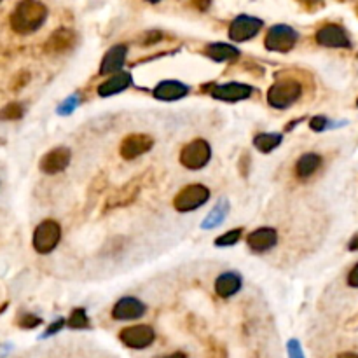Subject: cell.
<instances>
[{
  "label": "cell",
  "instance_id": "3",
  "mask_svg": "<svg viewBox=\"0 0 358 358\" xmlns=\"http://www.w3.org/2000/svg\"><path fill=\"white\" fill-rule=\"evenodd\" d=\"M178 161L187 170H203L211 161V145L204 138H194L182 147Z\"/></svg>",
  "mask_w": 358,
  "mask_h": 358
},
{
  "label": "cell",
  "instance_id": "28",
  "mask_svg": "<svg viewBox=\"0 0 358 358\" xmlns=\"http://www.w3.org/2000/svg\"><path fill=\"white\" fill-rule=\"evenodd\" d=\"M23 117V107L19 103H9L0 110V119L2 121H18Z\"/></svg>",
  "mask_w": 358,
  "mask_h": 358
},
{
  "label": "cell",
  "instance_id": "32",
  "mask_svg": "<svg viewBox=\"0 0 358 358\" xmlns=\"http://www.w3.org/2000/svg\"><path fill=\"white\" fill-rule=\"evenodd\" d=\"M65 325H67V322H65V318H58L56 322H53V324H51L50 327H48V330L44 332V336H42V337H51V336H54V334H58V332H60L61 328L65 327Z\"/></svg>",
  "mask_w": 358,
  "mask_h": 358
},
{
  "label": "cell",
  "instance_id": "13",
  "mask_svg": "<svg viewBox=\"0 0 358 358\" xmlns=\"http://www.w3.org/2000/svg\"><path fill=\"white\" fill-rule=\"evenodd\" d=\"M72 161V152L68 147H54L50 152L42 156L39 168L45 175H56L67 170V166Z\"/></svg>",
  "mask_w": 358,
  "mask_h": 358
},
{
  "label": "cell",
  "instance_id": "11",
  "mask_svg": "<svg viewBox=\"0 0 358 358\" xmlns=\"http://www.w3.org/2000/svg\"><path fill=\"white\" fill-rule=\"evenodd\" d=\"M154 147V138L151 135H145V133H131V135L126 136L121 142V158L126 161H133V159L140 158V156L147 154L151 149Z\"/></svg>",
  "mask_w": 358,
  "mask_h": 358
},
{
  "label": "cell",
  "instance_id": "5",
  "mask_svg": "<svg viewBox=\"0 0 358 358\" xmlns=\"http://www.w3.org/2000/svg\"><path fill=\"white\" fill-rule=\"evenodd\" d=\"M210 189L207 185L189 184L178 191V194L173 200V207L180 213H189V211H194L203 207V204H207L208 200H210Z\"/></svg>",
  "mask_w": 358,
  "mask_h": 358
},
{
  "label": "cell",
  "instance_id": "29",
  "mask_svg": "<svg viewBox=\"0 0 358 358\" xmlns=\"http://www.w3.org/2000/svg\"><path fill=\"white\" fill-rule=\"evenodd\" d=\"M79 103H81L79 94H70L68 98H65L63 102H61L60 105H58L56 112L60 114V116H70V114L74 112V110H76L77 107H79Z\"/></svg>",
  "mask_w": 358,
  "mask_h": 358
},
{
  "label": "cell",
  "instance_id": "20",
  "mask_svg": "<svg viewBox=\"0 0 358 358\" xmlns=\"http://www.w3.org/2000/svg\"><path fill=\"white\" fill-rule=\"evenodd\" d=\"M138 193H140V178H133L129 184H126L125 187L116 191V193L107 200L105 208L107 210H112V208L128 207V204H131L133 201L136 200Z\"/></svg>",
  "mask_w": 358,
  "mask_h": 358
},
{
  "label": "cell",
  "instance_id": "4",
  "mask_svg": "<svg viewBox=\"0 0 358 358\" xmlns=\"http://www.w3.org/2000/svg\"><path fill=\"white\" fill-rule=\"evenodd\" d=\"M203 90L210 94L211 98L226 103L243 102V100H249L253 94V87L250 86V84L236 83V81H231V83H222V84L215 83V84H210V86H204Z\"/></svg>",
  "mask_w": 358,
  "mask_h": 358
},
{
  "label": "cell",
  "instance_id": "40",
  "mask_svg": "<svg viewBox=\"0 0 358 358\" xmlns=\"http://www.w3.org/2000/svg\"><path fill=\"white\" fill-rule=\"evenodd\" d=\"M0 2H2V0H0Z\"/></svg>",
  "mask_w": 358,
  "mask_h": 358
},
{
  "label": "cell",
  "instance_id": "34",
  "mask_svg": "<svg viewBox=\"0 0 358 358\" xmlns=\"http://www.w3.org/2000/svg\"><path fill=\"white\" fill-rule=\"evenodd\" d=\"M348 250H350V252H358V233L351 236L350 243H348Z\"/></svg>",
  "mask_w": 358,
  "mask_h": 358
},
{
  "label": "cell",
  "instance_id": "33",
  "mask_svg": "<svg viewBox=\"0 0 358 358\" xmlns=\"http://www.w3.org/2000/svg\"><path fill=\"white\" fill-rule=\"evenodd\" d=\"M348 285L353 286V288H358V262L351 268V271L348 273V278H346Z\"/></svg>",
  "mask_w": 358,
  "mask_h": 358
},
{
  "label": "cell",
  "instance_id": "26",
  "mask_svg": "<svg viewBox=\"0 0 358 358\" xmlns=\"http://www.w3.org/2000/svg\"><path fill=\"white\" fill-rule=\"evenodd\" d=\"M67 327L68 328H74V330H83V328H90L91 327V322L90 317H87L86 309L84 308H76L74 311L70 313L67 320Z\"/></svg>",
  "mask_w": 358,
  "mask_h": 358
},
{
  "label": "cell",
  "instance_id": "12",
  "mask_svg": "<svg viewBox=\"0 0 358 358\" xmlns=\"http://www.w3.org/2000/svg\"><path fill=\"white\" fill-rule=\"evenodd\" d=\"M145 313H147V306L131 295L119 299L112 308V318L117 322L140 320Z\"/></svg>",
  "mask_w": 358,
  "mask_h": 358
},
{
  "label": "cell",
  "instance_id": "16",
  "mask_svg": "<svg viewBox=\"0 0 358 358\" xmlns=\"http://www.w3.org/2000/svg\"><path fill=\"white\" fill-rule=\"evenodd\" d=\"M126 58H128V45L125 44H116L112 45L109 51L103 56L102 63H100V76H114V74H119L123 72L126 63Z\"/></svg>",
  "mask_w": 358,
  "mask_h": 358
},
{
  "label": "cell",
  "instance_id": "1",
  "mask_svg": "<svg viewBox=\"0 0 358 358\" xmlns=\"http://www.w3.org/2000/svg\"><path fill=\"white\" fill-rule=\"evenodd\" d=\"M48 18V9L39 0H21L11 14V27L16 34L28 35L37 32Z\"/></svg>",
  "mask_w": 358,
  "mask_h": 358
},
{
  "label": "cell",
  "instance_id": "21",
  "mask_svg": "<svg viewBox=\"0 0 358 358\" xmlns=\"http://www.w3.org/2000/svg\"><path fill=\"white\" fill-rule=\"evenodd\" d=\"M322 162H324V159H322L320 154H317V152H306L295 162V177L299 180H308V178H311L320 170Z\"/></svg>",
  "mask_w": 358,
  "mask_h": 358
},
{
  "label": "cell",
  "instance_id": "9",
  "mask_svg": "<svg viewBox=\"0 0 358 358\" xmlns=\"http://www.w3.org/2000/svg\"><path fill=\"white\" fill-rule=\"evenodd\" d=\"M262 27H264L262 19L255 18V16L240 14L229 25V39L233 42H246L255 37Z\"/></svg>",
  "mask_w": 358,
  "mask_h": 358
},
{
  "label": "cell",
  "instance_id": "17",
  "mask_svg": "<svg viewBox=\"0 0 358 358\" xmlns=\"http://www.w3.org/2000/svg\"><path fill=\"white\" fill-rule=\"evenodd\" d=\"M131 84H133V77L129 72H119V74H114V76H109L102 84H100L98 96H102V98H110V96H116V94L128 90Z\"/></svg>",
  "mask_w": 358,
  "mask_h": 358
},
{
  "label": "cell",
  "instance_id": "35",
  "mask_svg": "<svg viewBox=\"0 0 358 358\" xmlns=\"http://www.w3.org/2000/svg\"><path fill=\"white\" fill-rule=\"evenodd\" d=\"M159 358H187V355H185L184 351H175V353L162 355V357H159Z\"/></svg>",
  "mask_w": 358,
  "mask_h": 358
},
{
  "label": "cell",
  "instance_id": "27",
  "mask_svg": "<svg viewBox=\"0 0 358 358\" xmlns=\"http://www.w3.org/2000/svg\"><path fill=\"white\" fill-rule=\"evenodd\" d=\"M243 236V227H236V229H231L227 233L220 234L219 238H215V245L217 246H234Z\"/></svg>",
  "mask_w": 358,
  "mask_h": 358
},
{
  "label": "cell",
  "instance_id": "36",
  "mask_svg": "<svg viewBox=\"0 0 358 358\" xmlns=\"http://www.w3.org/2000/svg\"><path fill=\"white\" fill-rule=\"evenodd\" d=\"M337 358H358V353H353V351H344V353L337 355Z\"/></svg>",
  "mask_w": 358,
  "mask_h": 358
},
{
  "label": "cell",
  "instance_id": "14",
  "mask_svg": "<svg viewBox=\"0 0 358 358\" xmlns=\"http://www.w3.org/2000/svg\"><path fill=\"white\" fill-rule=\"evenodd\" d=\"M246 245L253 253H266L278 245V233L275 227H259L246 236Z\"/></svg>",
  "mask_w": 358,
  "mask_h": 358
},
{
  "label": "cell",
  "instance_id": "10",
  "mask_svg": "<svg viewBox=\"0 0 358 358\" xmlns=\"http://www.w3.org/2000/svg\"><path fill=\"white\" fill-rule=\"evenodd\" d=\"M317 42L324 48H330V50H350L351 48V39L348 32L336 23L324 25L317 32Z\"/></svg>",
  "mask_w": 358,
  "mask_h": 358
},
{
  "label": "cell",
  "instance_id": "31",
  "mask_svg": "<svg viewBox=\"0 0 358 358\" xmlns=\"http://www.w3.org/2000/svg\"><path fill=\"white\" fill-rule=\"evenodd\" d=\"M286 353H288V358H304L302 346L297 339H291L286 343Z\"/></svg>",
  "mask_w": 358,
  "mask_h": 358
},
{
  "label": "cell",
  "instance_id": "6",
  "mask_svg": "<svg viewBox=\"0 0 358 358\" xmlns=\"http://www.w3.org/2000/svg\"><path fill=\"white\" fill-rule=\"evenodd\" d=\"M61 240V227L56 220H42L34 231V238H32V245H34L35 252L42 253H51L58 246Z\"/></svg>",
  "mask_w": 358,
  "mask_h": 358
},
{
  "label": "cell",
  "instance_id": "15",
  "mask_svg": "<svg viewBox=\"0 0 358 358\" xmlns=\"http://www.w3.org/2000/svg\"><path fill=\"white\" fill-rule=\"evenodd\" d=\"M191 93V86L177 79L161 81L158 86L152 90V96L161 102H177V100L185 98Z\"/></svg>",
  "mask_w": 358,
  "mask_h": 358
},
{
  "label": "cell",
  "instance_id": "23",
  "mask_svg": "<svg viewBox=\"0 0 358 358\" xmlns=\"http://www.w3.org/2000/svg\"><path fill=\"white\" fill-rule=\"evenodd\" d=\"M240 50L236 45L227 44V42H213V44L207 45V56L211 58L217 63H227V61H234L240 58Z\"/></svg>",
  "mask_w": 358,
  "mask_h": 358
},
{
  "label": "cell",
  "instance_id": "2",
  "mask_svg": "<svg viewBox=\"0 0 358 358\" xmlns=\"http://www.w3.org/2000/svg\"><path fill=\"white\" fill-rule=\"evenodd\" d=\"M302 84L297 79L276 81L268 90L269 107L276 110H286L294 107L302 96Z\"/></svg>",
  "mask_w": 358,
  "mask_h": 358
},
{
  "label": "cell",
  "instance_id": "22",
  "mask_svg": "<svg viewBox=\"0 0 358 358\" xmlns=\"http://www.w3.org/2000/svg\"><path fill=\"white\" fill-rule=\"evenodd\" d=\"M229 211H231L229 200H227V198H220V200L213 204V208L208 211L207 217L203 219V222H201V229L211 231V229H217L219 226H222L224 220H226L227 215H229Z\"/></svg>",
  "mask_w": 358,
  "mask_h": 358
},
{
  "label": "cell",
  "instance_id": "30",
  "mask_svg": "<svg viewBox=\"0 0 358 358\" xmlns=\"http://www.w3.org/2000/svg\"><path fill=\"white\" fill-rule=\"evenodd\" d=\"M18 324L21 328H35L42 324V318L35 317V315H32V313H27L19 318Z\"/></svg>",
  "mask_w": 358,
  "mask_h": 358
},
{
  "label": "cell",
  "instance_id": "24",
  "mask_svg": "<svg viewBox=\"0 0 358 358\" xmlns=\"http://www.w3.org/2000/svg\"><path fill=\"white\" fill-rule=\"evenodd\" d=\"M283 142L282 133H259L253 138V147L262 154H271L275 149H278Z\"/></svg>",
  "mask_w": 358,
  "mask_h": 358
},
{
  "label": "cell",
  "instance_id": "25",
  "mask_svg": "<svg viewBox=\"0 0 358 358\" xmlns=\"http://www.w3.org/2000/svg\"><path fill=\"white\" fill-rule=\"evenodd\" d=\"M346 121H330L328 117L325 116H315L309 119V128L313 129L317 133H324L328 131V129H336V128H343L346 126Z\"/></svg>",
  "mask_w": 358,
  "mask_h": 358
},
{
  "label": "cell",
  "instance_id": "37",
  "mask_svg": "<svg viewBox=\"0 0 358 358\" xmlns=\"http://www.w3.org/2000/svg\"><path fill=\"white\" fill-rule=\"evenodd\" d=\"M299 2H302L304 6H317L322 0H299Z\"/></svg>",
  "mask_w": 358,
  "mask_h": 358
},
{
  "label": "cell",
  "instance_id": "18",
  "mask_svg": "<svg viewBox=\"0 0 358 358\" xmlns=\"http://www.w3.org/2000/svg\"><path fill=\"white\" fill-rule=\"evenodd\" d=\"M76 44H77L76 32L68 30V28H60V30L51 34V37L48 39V42H45V51L51 54H61L70 51Z\"/></svg>",
  "mask_w": 358,
  "mask_h": 358
},
{
  "label": "cell",
  "instance_id": "7",
  "mask_svg": "<svg viewBox=\"0 0 358 358\" xmlns=\"http://www.w3.org/2000/svg\"><path fill=\"white\" fill-rule=\"evenodd\" d=\"M299 41L297 30L288 25H275L268 30L264 45L271 53H288L295 48Z\"/></svg>",
  "mask_w": 358,
  "mask_h": 358
},
{
  "label": "cell",
  "instance_id": "8",
  "mask_svg": "<svg viewBox=\"0 0 358 358\" xmlns=\"http://www.w3.org/2000/svg\"><path fill=\"white\" fill-rule=\"evenodd\" d=\"M119 339L126 348L131 350H145L156 341V332L151 325L136 324L125 327L119 332Z\"/></svg>",
  "mask_w": 358,
  "mask_h": 358
},
{
  "label": "cell",
  "instance_id": "38",
  "mask_svg": "<svg viewBox=\"0 0 358 358\" xmlns=\"http://www.w3.org/2000/svg\"><path fill=\"white\" fill-rule=\"evenodd\" d=\"M147 2H151V4H158V2H161V0H147Z\"/></svg>",
  "mask_w": 358,
  "mask_h": 358
},
{
  "label": "cell",
  "instance_id": "19",
  "mask_svg": "<svg viewBox=\"0 0 358 358\" xmlns=\"http://www.w3.org/2000/svg\"><path fill=\"white\" fill-rule=\"evenodd\" d=\"M243 276L236 271H226L215 280V292L222 299H229L242 291Z\"/></svg>",
  "mask_w": 358,
  "mask_h": 358
},
{
  "label": "cell",
  "instance_id": "39",
  "mask_svg": "<svg viewBox=\"0 0 358 358\" xmlns=\"http://www.w3.org/2000/svg\"><path fill=\"white\" fill-rule=\"evenodd\" d=\"M357 107H358V98H357Z\"/></svg>",
  "mask_w": 358,
  "mask_h": 358
}]
</instances>
